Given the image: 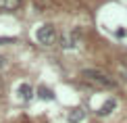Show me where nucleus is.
<instances>
[{
  "mask_svg": "<svg viewBox=\"0 0 127 123\" xmlns=\"http://www.w3.org/2000/svg\"><path fill=\"white\" fill-rule=\"evenodd\" d=\"M81 77L86 79L88 83H94V85L104 88V90H115L117 88V79L110 77L108 73H104V71H98V69H83Z\"/></svg>",
  "mask_w": 127,
  "mask_h": 123,
  "instance_id": "1",
  "label": "nucleus"
},
{
  "mask_svg": "<svg viewBox=\"0 0 127 123\" xmlns=\"http://www.w3.org/2000/svg\"><path fill=\"white\" fill-rule=\"evenodd\" d=\"M35 38H38L40 44H44V46H52V44L56 42V29H54V25H50V23L42 25V27L35 31Z\"/></svg>",
  "mask_w": 127,
  "mask_h": 123,
  "instance_id": "2",
  "label": "nucleus"
},
{
  "mask_svg": "<svg viewBox=\"0 0 127 123\" xmlns=\"http://www.w3.org/2000/svg\"><path fill=\"white\" fill-rule=\"evenodd\" d=\"M17 94H19L23 100H29L31 96H33V88H31L29 83H21L19 88H17Z\"/></svg>",
  "mask_w": 127,
  "mask_h": 123,
  "instance_id": "3",
  "label": "nucleus"
},
{
  "mask_svg": "<svg viewBox=\"0 0 127 123\" xmlns=\"http://www.w3.org/2000/svg\"><path fill=\"white\" fill-rule=\"evenodd\" d=\"M115 104H117V102H115L113 98H110V100H106V102H104V104H102V106L98 109V115H100V117H102V115H108L110 111L115 109Z\"/></svg>",
  "mask_w": 127,
  "mask_h": 123,
  "instance_id": "4",
  "label": "nucleus"
},
{
  "mask_svg": "<svg viewBox=\"0 0 127 123\" xmlns=\"http://www.w3.org/2000/svg\"><path fill=\"white\" fill-rule=\"evenodd\" d=\"M21 4V0H0V8L4 10H15Z\"/></svg>",
  "mask_w": 127,
  "mask_h": 123,
  "instance_id": "5",
  "label": "nucleus"
},
{
  "mask_svg": "<svg viewBox=\"0 0 127 123\" xmlns=\"http://www.w3.org/2000/svg\"><path fill=\"white\" fill-rule=\"evenodd\" d=\"M79 119H83V111H81V109H73L71 115H69V121H71V123H77Z\"/></svg>",
  "mask_w": 127,
  "mask_h": 123,
  "instance_id": "6",
  "label": "nucleus"
},
{
  "mask_svg": "<svg viewBox=\"0 0 127 123\" xmlns=\"http://www.w3.org/2000/svg\"><path fill=\"white\" fill-rule=\"evenodd\" d=\"M38 94H40V98H44V100H52V98H54L48 88H40V90H38Z\"/></svg>",
  "mask_w": 127,
  "mask_h": 123,
  "instance_id": "7",
  "label": "nucleus"
},
{
  "mask_svg": "<svg viewBox=\"0 0 127 123\" xmlns=\"http://www.w3.org/2000/svg\"><path fill=\"white\" fill-rule=\"evenodd\" d=\"M4 65H6V58H4V56H0V69H2Z\"/></svg>",
  "mask_w": 127,
  "mask_h": 123,
  "instance_id": "8",
  "label": "nucleus"
}]
</instances>
